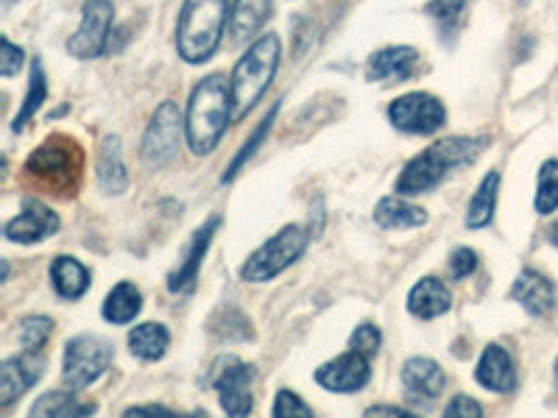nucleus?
<instances>
[{
	"mask_svg": "<svg viewBox=\"0 0 558 418\" xmlns=\"http://www.w3.org/2000/svg\"><path fill=\"white\" fill-rule=\"evenodd\" d=\"M488 146V137H445L425 148L422 153L402 168L397 179V193L400 196H422L445 182L447 173L458 165H470L481 157L483 148Z\"/></svg>",
	"mask_w": 558,
	"mask_h": 418,
	"instance_id": "nucleus-1",
	"label": "nucleus"
},
{
	"mask_svg": "<svg viewBox=\"0 0 558 418\" xmlns=\"http://www.w3.org/2000/svg\"><path fill=\"white\" fill-rule=\"evenodd\" d=\"M182 132L184 121L177 103H159L157 112L151 114V123H148L146 134H143V146H140L143 162L148 168H154V171L173 162V157L179 153V143H182Z\"/></svg>",
	"mask_w": 558,
	"mask_h": 418,
	"instance_id": "nucleus-8",
	"label": "nucleus"
},
{
	"mask_svg": "<svg viewBox=\"0 0 558 418\" xmlns=\"http://www.w3.org/2000/svg\"><path fill=\"white\" fill-rule=\"evenodd\" d=\"M475 380L481 382L486 391L495 393H511L517 388V368L511 355L506 348L492 343V346L483 348L481 360H477L475 368Z\"/></svg>",
	"mask_w": 558,
	"mask_h": 418,
	"instance_id": "nucleus-18",
	"label": "nucleus"
},
{
	"mask_svg": "<svg viewBox=\"0 0 558 418\" xmlns=\"http://www.w3.org/2000/svg\"><path fill=\"white\" fill-rule=\"evenodd\" d=\"M349 346L355 348V352H361V355H366L368 360L375 355H380V346H383V332L377 330L375 323H361L355 332H352V337H349Z\"/></svg>",
	"mask_w": 558,
	"mask_h": 418,
	"instance_id": "nucleus-34",
	"label": "nucleus"
},
{
	"mask_svg": "<svg viewBox=\"0 0 558 418\" xmlns=\"http://www.w3.org/2000/svg\"><path fill=\"white\" fill-rule=\"evenodd\" d=\"M114 357V346L107 337L98 335H76L64 346V360H62V377L68 388L82 391L89 388L98 377L109 368Z\"/></svg>",
	"mask_w": 558,
	"mask_h": 418,
	"instance_id": "nucleus-7",
	"label": "nucleus"
},
{
	"mask_svg": "<svg viewBox=\"0 0 558 418\" xmlns=\"http://www.w3.org/2000/svg\"><path fill=\"white\" fill-rule=\"evenodd\" d=\"M274 3L271 0H235L232 7V39L243 42V39H252L254 34L266 26V20L271 17Z\"/></svg>",
	"mask_w": 558,
	"mask_h": 418,
	"instance_id": "nucleus-24",
	"label": "nucleus"
},
{
	"mask_svg": "<svg viewBox=\"0 0 558 418\" xmlns=\"http://www.w3.org/2000/svg\"><path fill=\"white\" fill-rule=\"evenodd\" d=\"M402 385H405L408 402H413V405H430L445 391L447 377L441 366L430 360V357H411L402 366Z\"/></svg>",
	"mask_w": 558,
	"mask_h": 418,
	"instance_id": "nucleus-14",
	"label": "nucleus"
},
{
	"mask_svg": "<svg viewBox=\"0 0 558 418\" xmlns=\"http://www.w3.org/2000/svg\"><path fill=\"white\" fill-rule=\"evenodd\" d=\"M388 121L405 134H433L447 123V109L430 93H408L388 107Z\"/></svg>",
	"mask_w": 558,
	"mask_h": 418,
	"instance_id": "nucleus-9",
	"label": "nucleus"
},
{
	"mask_svg": "<svg viewBox=\"0 0 558 418\" xmlns=\"http://www.w3.org/2000/svg\"><path fill=\"white\" fill-rule=\"evenodd\" d=\"M511 298L520 302L531 316L542 318V316H550L553 307H556V287L547 276L536 271H522L517 276L514 287H511Z\"/></svg>",
	"mask_w": 558,
	"mask_h": 418,
	"instance_id": "nucleus-19",
	"label": "nucleus"
},
{
	"mask_svg": "<svg viewBox=\"0 0 558 418\" xmlns=\"http://www.w3.org/2000/svg\"><path fill=\"white\" fill-rule=\"evenodd\" d=\"M311 235H307L302 226H286L282 232L271 237L268 243H263L257 251L243 262L241 279L243 282H252V285H263V282H271L274 276L291 268L293 262L305 254Z\"/></svg>",
	"mask_w": 558,
	"mask_h": 418,
	"instance_id": "nucleus-6",
	"label": "nucleus"
},
{
	"mask_svg": "<svg viewBox=\"0 0 558 418\" xmlns=\"http://www.w3.org/2000/svg\"><path fill=\"white\" fill-rule=\"evenodd\" d=\"M452 307V293L447 291V285L436 276L418 279L416 285L408 293V310L413 312L422 321H430V318L445 316Z\"/></svg>",
	"mask_w": 558,
	"mask_h": 418,
	"instance_id": "nucleus-20",
	"label": "nucleus"
},
{
	"mask_svg": "<svg viewBox=\"0 0 558 418\" xmlns=\"http://www.w3.org/2000/svg\"><path fill=\"white\" fill-rule=\"evenodd\" d=\"M96 176L101 190L109 196H121L129 187V171L123 165V151H121V137H104L101 148H98L96 159Z\"/></svg>",
	"mask_w": 558,
	"mask_h": 418,
	"instance_id": "nucleus-21",
	"label": "nucleus"
},
{
	"mask_svg": "<svg viewBox=\"0 0 558 418\" xmlns=\"http://www.w3.org/2000/svg\"><path fill=\"white\" fill-rule=\"evenodd\" d=\"M252 382L254 368L241 360H229V368L218 377V402H221L223 413L232 418H241L252 413Z\"/></svg>",
	"mask_w": 558,
	"mask_h": 418,
	"instance_id": "nucleus-15",
	"label": "nucleus"
},
{
	"mask_svg": "<svg viewBox=\"0 0 558 418\" xmlns=\"http://www.w3.org/2000/svg\"><path fill=\"white\" fill-rule=\"evenodd\" d=\"M218 226H221V218L213 216V218H207V223H204L196 235H193V243L187 246V254H184V262H179L177 271L168 276V291L191 293L193 287H196V279H198V271H202L204 254H207V248H209V243H213V235L218 232Z\"/></svg>",
	"mask_w": 558,
	"mask_h": 418,
	"instance_id": "nucleus-16",
	"label": "nucleus"
},
{
	"mask_svg": "<svg viewBox=\"0 0 558 418\" xmlns=\"http://www.w3.org/2000/svg\"><path fill=\"white\" fill-rule=\"evenodd\" d=\"M375 416H393V418H413L411 410L405 407H391V405H375L366 410V418H375Z\"/></svg>",
	"mask_w": 558,
	"mask_h": 418,
	"instance_id": "nucleus-40",
	"label": "nucleus"
},
{
	"mask_svg": "<svg viewBox=\"0 0 558 418\" xmlns=\"http://www.w3.org/2000/svg\"><path fill=\"white\" fill-rule=\"evenodd\" d=\"M57 232H59L57 212L45 207L43 201H34V198H28V201L23 204V212L3 226V235H7V241L12 243H39V241H48V237L57 235Z\"/></svg>",
	"mask_w": 558,
	"mask_h": 418,
	"instance_id": "nucleus-13",
	"label": "nucleus"
},
{
	"mask_svg": "<svg viewBox=\"0 0 558 418\" xmlns=\"http://www.w3.org/2000/svg\"><path fill=\"white\" fill-rule=\"evenodd\" d=\"M3 53H0V73L3 76H14L20 67H23V59H26V53H23V48H17V45L12 42L9 37H3Z\"/></svg>",
	"mask_w": 558,
	"mask_h": 418,
	"instance_id": "nucleus-36",
	"label": "nucleus"
},
{
	"mask_svg": "<svg viewBox=\"0 0 558 418\" xmlns=\"http://www.w3.org/2000/svg\"><path fill=\"white\" fill-rule=\"evenodd\" d=\"M550 237H553V243H556V246H558V223L550 229Z\"/></svg>",
	"mask_w": 558,
	"mask_h": 418,
	"instance_id": "nucleus-41",
	"label": "nucleus"
},
{
	"mask_svg": "<svg viewBox=\"0 0 558 418\" xmlns=\"http://www.w3.org/2000/svg\"><path fill=\"white\" fill-rule=\"evenodd\" d=\"M45 98H48V82H45V70H43V64H39V59H34V62H32V82H28V96H26V101H23V107H20L14 123H12L14 132H20V128L32 121L34 112H37V109L45 103Z\"/></svg>",
	"mask_w": 558,
	"mask_h": 418,
	"instance_id": "nucleus-29",
	"label": "nucleus"
},
{
	"mask_svg": "<svg viewBox=\"0 0 558 418\" xmlns=\"http://www.w3.org/2000/svg\"><path fill=\"white\" fill-rule=\"evenodd\" d=\"M372 380V368H368V357L361 352H347V355L336 357V360L324 362L316 371V382L332 393H355L368 385Z\"/></svg>",
	"mask_w": 558,
	"mask_h": 418,
	"instance_id": "nucleus-11",
	"label": "nucleus"
},
{
	"mask_svg": "<svg viewBox=\"0 0 558 418\" xmlns=\"http://www.w3.org/2000/svg\"><path fill=\"white\" fill-rule=\"evenodd\" d=\"M168 346H171V332L162 323H140V327H134L129 332V348H132V355L140 357V360H159L168 352Z\"/></svg>",
	"mask_w": 558,
	"mask_h": 418,
	"instance_id": "nucleus-25",
	"label": "nucleus"
},
{
	"mask_svg": "<svg viewBox=\"0 0 558 418\" xmlns=\"http://www.w3.org/2000/svg\"><path fill=\"white\" fill-rule=\"evenodd\" d=\"M277 112H279V103H274V109H271V112L266 114V118H263V123H260V126H257V132L252 134V139H248L246 146H243L241 151H238V157L232 159V165H229V171L223 173V182H232V179H235L238 173L243 171V165H246L248 159L254 157V151H257V146H260L263 139H266V134L271 132L274 118H277Z\"/></svg>",
	"mask_w": 558,
	"mask_h": 418,
	"instance_id": "nucleus-32",
	"label": "nucleus"
},
{
	"mask_svg": "<svg viewBox=\"0 0 558 418\" xmlns=\"http://www.w3.org/2000/svg\"><path fill=\"white\" fill-rule=\"evenodd\" d=\"M20 327H23L20 330V341H23L26 352H43L45 343H48V337L53 332V321L45 316H28Z\"/></svg>",
	"mask_w": 558,
	"mask_h": 418,
	"instance_id": "nucleus-33",
	"label": "nucleus"
},
{
	"mask_svg": "<svg viewBox=\"0 0 558 418\" xmlns=\"http://www.w3.org/2000/svg\"><path fill=\"white\" fill-rule=\"evenodd\" d=\"M51 282L59 296L76 302L89 291V271L76 257H57L51 262Z\"/></svg>",
	"mask_w": 558,
	"mask_h": 418,
	"instance_id": "nucleus-23",
	"label": "nucleus"
},
{
	"mask_svg": "<svg viewBox=\"0 0 558 418\" xmlns=\"http://www.w3.org/2000/svg\"><path fill=\"white\" fill-rule=\"evenodd\" d=\"M140 307H143V293L137 291V285L118 282L104 302V318L109 323H129L140 316Z\"/></svg>",
	"mask_w": 558,
	"mask_h": 418,
	"instance_id": "nucleus-26",
	"label": "nucleus"
},
{
	"mask_svg": "<svg viewBox=\"0 0 558 418\" xmlns=\"http://www.w3.org/2000/svg\"><path fill=\"white\" fill-rule=\"evenodd\" d=\"M556 388H558V360H556Z\"/></svg>",
	"mask_w": 558,
	"mask_h": 418,
	"instance_id": "nucleus-42",
	"label": "nucleus"
},
{
	"mask_svg": "<svg viewBox=\"0 0 558 418\" xmlns=\"http://www.w3.org/2000/svg\"><path fill=\"white\" fill-rule=\"evenodd\" d=\"M463 12H466V0H430L425 7V14L436 20L445 37L461 26Z\"/></svg>",
	"mask_w": 558,
	"mask_h": 418,
	"instance_id": "nucleus-31",
	"label": "nucleus"
},
{
	"mask_svg": "<svg viewBox=\"0 0 558 418\" xmlns=\"http://www.w3.org/2000/svg\"><path fill=\"white\" fill-rule=\"evenodd\" d=\"M477 268V254L472 248H456L450 257V273L452 279H466L470 273H475Z\"/></svg>",
	"mask_w": 558,
	"mask_h": 418,
	"instance_id": "nucleus-37",
	"label": "nucleus"
},
{
	"mask_svg": "<svg viewBox=\"0 0 558 418\" xmlns=\"http://www.w3.org/2000/svg\"><path fill=\"white\" fill-rule=\"evenodd\" d=\"M232 121V93L223 76H207L193 89L187 114H184V137L196 157H207L218 148L223 132Z\"/></svg>",
	"mask_w": 558,
	"mask_h": 418,
	"instance_id": "nucleus-2",
	"label": "nucleus"
},
{
	"mask_svg": "<svg viewBox=\"0 0 558 418\" xmlns=\"http://www.w3.org/2000/svg\"><path fill=\"white\" fill-rule=\"evenodd\" d=\"M114 7L109 0H87L82 7V26L68 39V53L76 59H98L107 51Z\"/></svg>",
	"mask_w": 558,
	"mask_h": 418,
	"instance_id": "nucleus-10",
	"label": "nucleus"
},
{
	"mask_svg": "<svg viewBox=\"0 0 558 418\" xmlns=\"http://www.w3.org/2000/svg\"><path fill=\"white\" fill-rule=\"evenodd\" d=\"M123 416L134 418V416H159V418H173L171 407H162V405H140V407H129Z\"/></svg>",
	"mask_w": 558,
	"mask_h": 418,
	"instance_id": "nucleus-39",
	"label": "nucleus"
},
{
	"mask_svg": "<svg viewBox=\"0 0 558 418\" xmlns=\"http://www.w3.org/2000/svg\"><path fill=\"white\" fill-rule=\"evenodd\" d=\"M93 413H96V405H84V402L76 399V393H62V391L45 393L43 399L34 402L32 407V416H51V418H62V416L82 418V416H93Z\"/></svg>",
	"mask_w": 558,
	"mask_h": 418,
	"instance_id": "nucleus-28",
	"label": "nucleus"
},
{
	"mask_svg": "<svg viewBox=\"0 0 558 418\" xmlns=\"http://www.w3.org/2000/svg\"><path fill=\"white\" fill-rule=\"evenodd\" d=\"M418 64V53L408 45H393V48H383L375 57L368 59L366 78L377 84H397L408 82L413 76V70Z\"/></svg>",
	"mask_w": 558,
	"mask_h": 418,
	"instance_id": "nucleus-17",
	"label": "nucleus"
},
{
	"mask_svg": "<svg viewBox=\"0 0 558 418\" xmlns=\"http://www.w3.org/2000/svg\"><path fill=\"white\" fill-rule=\"evenodd\" d=\"M279 67V39L277 34H266L257 42H252L241 62L232 70V82H229V93H232V121L246 118L248 109L260 101L268 84L274 82Z\"/></svg>",
	"mask_w": 558,
	"mask_h": 418,
	"instance_id": "nucleus-5",
	"label": "nucleus"
},
{
	"mask_svg": "<svg viewBox=\"0 0 558 418\" xmlns=\"http://www.w3.org/2000/svg\"><path fill=\"white\" fill-rule=\"evenodd\" d=\"M445 416H450V418H463V416L481 418L483 416V407L477 405L475 399H470V396H463V393H458V396H452L450 405H447Z\"/></svg>",
	"mask_w": 558,
	"mask_h": 418,
	"instance_id": "nucleus-38",
	"label": "nucleus"
},
{
	"mask_svg": "<svg viewBox=\"0 0 558 418\" xmlns=\"http://www.w3.org/2000/svg\"><path fill=\"white\" fill-rule=\"evenodd\" d=\"M43 352H26V355L3 360V366H0V407H12L43 377Z\"/></svg>",
	"mask_w": 558,
	"mask_h": 418,
	"instance_id": "nucleus-12",
	"label": "nucleus"
},
{
	"mask_svg": "<svg viewBox=\"0 0 558 418\" xmlns=\"http://www.w3.org/2000/svg\"><path fill=\"white\" fill-rule=\"evenodd\" d=\"M271 413H274V416H277V418H288V416L311 418V416H313L311 407H307L305 402L299 399V396H296V393H293V391H286V388H282V391L277 393V402H274Z\"/></svg>",
	"mask_w": 558,
	"mask_h": 418,
	"instance_id": "nucleus-35",
	"label": "nucleus"
},
{
	"mask_svg": "<svg viewBox=\"0 0 558 418\" xmlns=\"http://www.w3.org/2000/svg\"><path fill=\"white\" fill-rule=\"evenodd\" d=\"M497 190H500V173L492 171L481 182V187L472 196L470 209H466V226L470 229H483L492 223L497 207Z\"/></svg>",
	"mask_w": 558,
	"mask_h": 418,
	"instance_id": "nucleus-27",
	"label": "nucleus"
},
{
	"mask_svg": "<svg viewBox=\"0 0 558 418\" xmlns=\"http://www.w3.org/2000/svg\"><path fill=\"white\" fill-rule=\"evenodd\" d=\"M229 17V0H184L177 23V51L187 64L207 62L218 51Z\"/></svg>",
	"mask_w": 558,
	"mask_h": 418,
	"instance_id": "nucleus-4",
	"label": "nucleus"
},
{
	"mask_svg": "<svg viewBox=\"0 0 558 418\" xmlns=\"http://www.w3.org/2000/svg\"><path fill=\"white\" fill-rule=\"evenodd\" d=\"M84 171V151L73 137L53 134L48 137L26 162V179L45 190L48 196L70 198L76 196L78 184H82Z\"/></svg>",
	"mask_w": 558,
	"mask_h": 418,
	"instance_id": "nucleus-3",
	"label": "nucleus"
},
{
	"mask_svg": "<svg viewBox=\"0 0 558 418\" xmlns=\"http://www.w3.org/2000/svg\"><path fill=\"white\" fill-rule=\"evenodd\" d=\"M427 221V212L402 196L380 198L375 207V223L383 229H416Z\"/></svg>",
	"mask_w": 558,
	"mask_h": 418,
	"instance_id": "nucleus-22",
	"label": "nucleus"
},
{
	"mask_svg": "<svg viewBox=\"0 0 558 418\" xmlns=\"http://www.w3.org/2000/svg\"><path fill=\"white\" fill-rule=\"evenodd\" d=\"M539 216H550L558 209V162L547 159L539 171V187H536V201H533Z\"/></svg>",
	"mask_w": 558,
	"mask_h": 418,
	"instance_id": "nucleus-30",
	"label": "nucleus"
}]
</instances>
